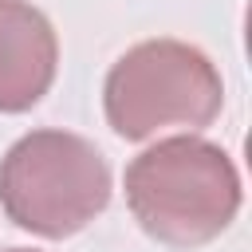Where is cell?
Returning <instances> with one entry per match:
<instances>
[{"instance_id":"obj_1","label":"cell","mask_w":252,"mask_h":252,"mask_svg":"<svg viewBox=\"0 0 252 252\" xmlns=\"http://www.w3.org/2000/svg\"><path fill=\"white\" fill-rule=\"evenodd\" d=\"M244 189L232 158L197 134L165 138L126 165V205L138 228L169 248L217 240L240 213Z\"/></svg>"},{"instance_id":"obj_2","label":"cell","mask_w":252,"mask_h":252,"mask_svg":"<svg viewBox=\"0 0 252 252\" xmlns=\"http://www.w3.org/2000/svg\"><path fill=\"white\" fill-rule=\"evenodd\" d=\"M110 205V165L71 130H32L0 158V209L24 232L63 240Z\"/></svg>"},{"instance_id":"obj_5","label":"cell","mask_w":252,"mask_h":252,"mask_svg":"<svg viewBox=\"0 0 252 252\" xmlns=\"http://www.w3.org/2000/svg\"><path fill=\"white\" fill-rule=\"evenodd\" d=\"M4 252H35V248H4Z\"/></svg>"},{"instance_id":"obj_3","label":"cell","mask_w":252,"mask_h":252,"mask_svg":"<svg viewBox=\"0 0 252 252\" xmlns=\"http://www.w3.org/2000/svg\"><path fill=\"white\" fill-rule=\"evenodd\" d=\"M224 106L213 59L181 39H146L114 59L102 83V110L118 138L146 142L158 130H205Z\"/></svg>"},{"instance_id":"obj_4","label":"cell","mask_w":252,"mask_h":252,"mask_svg":"<svg viewBox=\"0 0 252 252\" xmlns=\"http://www.w3.org/2000/svg\"><path fill=\"white\" fill-rule=\"evenodd\" d=\"M59 39L28 0H0V114L32 110L55 83Z\"/></svg>"}]
</instances>
